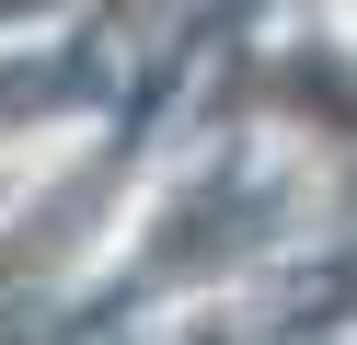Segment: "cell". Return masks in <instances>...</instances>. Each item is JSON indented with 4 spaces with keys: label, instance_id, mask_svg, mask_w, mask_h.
I'll return each instance as SVG.
<instances>
[{
    "label": "cell",
    "instance_id": "6da1fadb",
    "mask_svg": "<svg viewBox=\"0 0 357 345\" xmlns=\"http://www.w3.org/2000/svg\"><path fill=\"white\" fill-rule=\"evenodd\" d=\"M254 115L277 150H300L311 173H357V35L346 23H300L288 46H265Z\"/></svg>",
    "mask_w": 357,
    "mask_h": 345
}]
</instances>
